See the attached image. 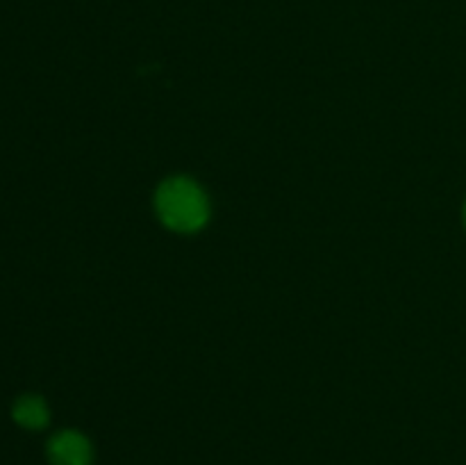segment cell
Returning a JSON list of instances; mask_svg holds the SVG:
<instances>
[{"instance_id": "cell-1", "label": "cell", "mask_w": 466, "mask_h": 465, "mask_svg": "<svg viewBox=\"0 0 466 465\" xmlns=\"http://www.w3.org/2000/svg\"><path fill=\"white\" fill-rule=\"evenodd\" d=\"M155 210L164 226L171 231L196 232L208 223L209 199L198 182L187 176H176L159 185Z\"/></svg>"}, {"instance_id": "cell-2", "label": "cell", "mask_w": 466, "mask_h": 465, "mask_svg": "<svg viewBox=\"0 0 466 465\" xmlns=\"http://www.w3.org/2000/svg\"><path fill=\"white\" fill-rule=\"evenodd\" d=\"M91 442L77 431H59L48 442L50 465H91Z\"/></svg>"}, {"instance_id": "cell-3", "label": "cell", "mask_w": 466, "mask_h": 465, "mask_svg": "<svg viewBox=\"0 0 466 465\" xmlns=\"http://www.w3.org/2000/svg\"><path fill=\"white\" fill-rule=\"evenodd\" d=\"M12 415L23 429H32V431L44 429L46 424H48V406H46V401L36 395H23L21 399L14 404Z\"/></svg>"}, {"instance_id": "cell-4", "label": "cell", "mask_w": 466, "mask_h": 465, "mask_svg": "<svg viewBox=\"0 0 466 465\" xmlns=\"http://www.w3.org/2000/svg\"><path fill=\"white\" fill-rule=\"evenodd\" d=\"M464 226H466V203H464Z\"/></svg>"}]
</instances>
